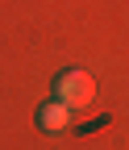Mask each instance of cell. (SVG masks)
Here are the masks:
<instances>
[{"mask_svg": "<svg viewBox=\"0 0 129 150\" xmlns=\"http://www.w3.org/2000/svg\"><path fill=\"white\" fill-rule=\"evenodd\" d=\"M38 125L46 129V134H63V129L71 125V108H67L63 100H50V104H42V108H38Z\"/></svg>", "mask_w": 129, "mask_h": 150, "instance_id": "2", "label": "cell"}, {"mask_svg": "<svg viewBox=\"0 0 129 150\" xmlns=\"http://www.w3.org/2000/svg\"><path fill=\"white\" fill-rule=\"evenodd\" d=\"M54 100H63L71 112H79V108H87L96 100V79H92L87 71L71 67V71H63L59 79H54Z\"/></svg>", "mask_w": 129, "mask_h": 150, "instance_id": "1", "label": "cell"}]
</instances>
